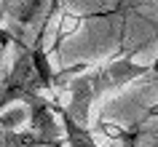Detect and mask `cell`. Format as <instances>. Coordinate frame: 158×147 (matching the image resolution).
<instances>
[{"label":"cell","instance_id":"1","mask_svg":"<svg viewBox=\"0 0 158 147\" xmlns=\"http://www.w3.org/2000/svg\"><path fill=\"white\" fill-rule=\"evenodd\" d=\"M54 86V70L43 51V32L35 46H27L14 38V56H11L8 75L0 83V112L11 104H24L30 110V120L48 112L43 91Z\"/></svg>","mask_w":158,"mask_h":147},{"label":"cell","instance_id":"2","mask_svg":"<svg viewBox=\"0 0 158 147\" xmlns=\"http://www.w3.org/2000/svg\"><path fill=\"white\" fill-rule=\"evenodd\" d=\"M148 72H156L153 64H139L134 59H113L107 64L97 67V70H89V72H81L78 78L67 83V107H62V115L75 120L78 126H89V115H91V107L99 102L105 94L121 88L126 83L137 80Z\"/></svg>","mask_w":158,"mask_h":147},{"label":"cell","instance_id":"3","mask_svg":"<svg viewBox=\"0 0 158 147\" xmlns=\"http://www.w3.org/2000/svg\"><path fill=\"white\" fill-rule=\"evenodd\" d=\"M62 120H64V139L70 142V147H99L94 142V137L86 131V126H78L75 120L64 118V115H62Z\"/></svg>","mask_w":158,"mask_h":147},{"label":"cell","instance_id":"4","mask_svg":"<svg viewBox=\"0 0 158 147\" xmlns=\"http://www.w3.org/2000/svg\"><path fill=\"white\" fill-rule=\"evenodd\" d=\"M14 43V35L8 32V30H0V54L6 51V46H11Z\"/></svg>","mask_w":158,"mask_h":147},{"label":"cell","instance_id":"5","mask_svg":"<svg viewBox=\"0 0 158 147\" xmlns=\"http://www.w3.org/2000/svg\"><path fill=\"white\" fill-rule=\"evenodd\" d=\"M43 3H46V0H30V3H27V8H24V11H27V16H24V19H30V16H32V11H38Z\"/></svg>","mask_w":158,"mask_h":147},{"label":"cell","instance_id":"6","mask_svg":"<svg viewBox=\"0 0 158 147\" xmlns=\"http://www.w3.org/2000/svg\"><path fill=\"white\" fill-rule=\"evenodd\" d=\"M3 137H6V129L0 126V147H3Z\"/></svg>","mask_w":158,"mask_h":147},{"label":"cell","instance_id":"7","mask_svg":"<svg viewBox=\"0 0 158 147\" xmlns=\"http://www.w3.org/2000/svg\"><path fill=\"white\" fill-rule=\"evenodd\" d=\"M3 16H6V11H3V3H0V22H3Z\"/></svg>","mask_w":158,"mask_h":147},{"label":"cell","instance_id":"8","mask_svg":"<svg viewBox=\"0 0 158 147\" xmlns=\"http://www.w3.org/2000/svg\"><path fill=\"white\" fill-rule=\"evenodd\" d=\"M153 70H156V72H158V59H156V62H153Z\"/></svg>","mask_w":158,"mask_h":147},{"label":"cell","instance_id":"9","mask_svg":"<svg viewBox=\"0 0 158 147\" xmlns=\"http://www.w3.org/2000/svg\"><path fill=\"white\" fill-rule=\"evenodd\" d=\"M156 3H158V0H156Z\"/></svg>","mask_w":158,"mask_h":147}]
</instances>
